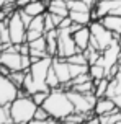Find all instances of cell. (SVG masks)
Here are the masks:
<instances>
[{
    "label": "cell",
    "instance_id": "cell-7",
    "mask_svg": "<svg viewBox=\"0 0 121 124\" xmlns=\"http://www.w3.org/2000/svg\"><path fill=\"white\" fill-rule=\"evenodd\" d=\"M59 30V28H57ZM79 52V47H77L75 41H74V36L69 30H59V36H57V57H62V59H67L72 54Z\"/></svg>",
    "mask_w": 121,
    "mask_h": 124
},
{
    "label": "cell",
    "instance_id": "cell-35",
    "mask_svg": "<svg viewBox=\"0 0 121 124\" xmlns=\"http://www.w3.org/2000/svg\"><path fill=\"white\" fill-rule=\"evenodd\" d=\"M31 57H30V54H21V70H25V72H28L30 70V67H31Z\"/></svg>",
    "mask_w": 121,
    "mask_h": 124
},
{
    "label": "cell",
    "instance_id": "cell-2",
    "mask_svg": "<svg viewBox=\"0 0 121 124\" xmlns=\"http://www.w3.org/2000/svg\"><path fill=\"white\" fill-rule=\"evenodd\" d=\"M38 105L33 101L31 96H18L10 103V119L16 124H28L34 118Z\"/></svg>",
    "mask_w": 121,
    "mask_h": 124
},
{
    "label": "cell",
    "instance_id": "cell-29",
    "mask_svg": "<svg viewBox=\"0 0 121 124\" xmlns=\"http://www.w3.org/2000/svg\"><path fill=\"white\" fill-rule=\"evenodd\" d=\"M28 46H30V49L48 51V49H46V36L43 34V36H39L38 39H33V41H30V43H28Z\"/></svg>",
    "mask_w": 121,
    "mask_h": 124
},
{
    "label": "cell",
    "instance_id": "cell-37",
    "mask_svg": "<svg viewBox=\"0 0 121 124\" xmlns=\"http://www.w3.org/2000/svg\"><path fill=\"white\" fill-rule=\"evenodd\" d=\"M44 33H41V31H34V30H26V43H30L33 39H38L39 36H43Z\"/></svg>",
    "mask_w": 121,
    "mask_h": 124
},
{
    "label": "cell",
    "instance_id": "cell-4",
    "mask_svg": "<svg viewBox=\"0 0 121 124\" xmlns=\"http://www.w3.org/2000/svg\"><path fill=\"white\" fill-rule=\"evenodd\" d=\"M65 92H67V96L74 105L75 113H82V114H92L93 113L95 103L98 100L93 93H80L75 90H65Z\"/></svg>",
    "mask_w": 121,
    "mask_h": 124
},
{
    "label": "cell",
    "instance_id": "cell-42",
    "mask_svg": "<svg viewBox=\"0 0 121 124\" xmlns=\"http://www.w3.org/2000/svg\"><path fill=\"white\" fill-rule=\"evenodd\" d=\"M113 100H115V103H116V106L121 109V93L120 95H116V96H113Z\"/></svg>",
    "mask_w": 121,
    "mask_h": 124
},
{
    "label": "cell",
    "instance_id": "cell-13",
    "mask_svg": "<svg viewBox=\"0 0 121 124\" xmlns=\"http://www.w3.org/2000/svg\"><path fill=\"white\" fill-rule=\"evenodd\" d=\"M100 21L116 36V41H120L121 39V16L120 15H105V16L100 18Z\"/></svg>",
    "mask_w": 121,
    "mask_h": 124
},
{
    "label": "cell",
    "instance_id": "cell-9",
    "mask_svg": "<svg viewBox=\"0 0 121 124\" xmlns=\"http://www.w3.org/2000/svg\"><path fill=\"white\" fill-rule=\"evenodd\" d=\"M120 59H121V46L116 41V43H113L110 47H106V49L103 51L97 64H100L102 67H105V70H110L113 65L118 64Z\"/></svg>",
    "mask_w": 121,
    "mask_h": 124
},
{
    "label": "cell",
    "instance_id": "cell-1",
    "mask_svg": "<svg viewBox=\"0 0 121 124\" xmlns=\"http://www.w3.org/2000/svg\"><path fill=\"white\" fill-rule=\"evenodd\" d=\"M41 106H44L48 109L51 118L61 119V121L74 113V105H72L70 98L67 96V92L62 87L51 90L49 95H48V98H46V101Z\"/></svg>",
    "mask_w": 121,
    "mask_h": 124
},
{
    "label": "cell",
    "instance_id": "cell-40",
    "mask_svg": "<svg viewBox=\"0 0 121 124\" xmlns=\"http://www.w3.org/2000/svg\"><path fill=\"white\" fill-rule=\"evenodd\" d=\"M28 124H48V119H31Z\"/></svg>",
    "mask_w": 121,
    "mask_h": 124
},
{
    "label": "cell",
    "instance_id": "cell-47",
    "mask_svg": "<svg viewBox=\"0 0 121 124\" xmlns=\"http://www.w3.org/2000/svg\"><path fill=\"white\" fill-rule=\"evenodd\" d=\"M116 124H121V121H120V123H116Z\"/></svg>",
    "mask_w": 121,
    "mask_h": 124
},
{
    "label": "cell",
    "instance_id": "cell-15",
    "mask_svg": "<svg viewBox=\"0 0 121 124\" xmlns=\"http://www.w3.org/2000/svg\"><path fill=\"white\" fill-rule=\"evenodd\" d=\"M23 10L31 16L43 15V13L48 12V0H31L30 3H26L23 7Z\"/></svg>",
    "mask_w": 121,
    "mask_h": 124
},
{
    "label": "cell",
    "instance_id": "cell-26",
    "mask_svg": "<svg viewBox=\"0 0 121 124\" xmlns=\"http://www.w3.org/2000/svg\"><path fill=\"white\" fill-rule=\"evenodd\" d=\"M28 30H34V31L44 33V13H43V15H38V16H33Z\"/></svg>",
    "mask_w": 121,
    "mask_h": 124
},
{
    "label": "cell",
    "instance_id": "cell-17",
    "mask_svg": "<svg viewBox=\"0 0 121 124\" xmlns=\"http://www.w3.org/2000/svg\"><path fill=\"white\" fill-rule=\"evenodd\" d=\"M48 12L61 16H69L70 10L67 7V0H48Z\"/></svg>",
    "mask_w": 121,
    "mask_h": 124
},
{
    "label": "cell",
    "instance_id": "cell-19",
    "mask_svg": "<svg viewBox=\"0 0 121 124\" xmlns=\"http://www.w3.org/2000/svg\"><path fill=\"white\" fill-rule=\"evenodd\" d=\"M108 83H110V78H108V77H103V78H100V80H97V82H95V90H93V95H95L97 98L106 96Z\"/></svg>",
    "mask_w": 121,
    "mask_h": 124
},
{
    "label": "cell",
    "instance_id": "cell-36",
    "mask_svg": "<svg viewBox=\"0 0 121 124\" xmlns=\"http://www.w3.org/2000/svg\"><path fill=\"white\" fill-rule=\"evenodd\" d=\"M18 13H20V18H21V21L25 23V26L28 28L30 26V23H31V20H33V16L31 15H28V13L23 10V8H18Z\"/></svg>",
    "mask_w": 121,
    "mask_h": 124
},
{
    "label": "cell",
    "instance_id": "cell-5",
    "mask_svg": "<svg viewBox=\"0 0 121 124\" xmlns=\"http://www.w3.org/2000/svg\"><path fill=\"white\" fill-rule=\"evenodd\" d=\"M52 65V57H43L39 59L38 62H33L31 67H30V74H31L33 80L38 87V92L39 90H44V92H51V88L48 87L46 83V77H48V72Z\"/></svg>",
    "mask_w": 121,
    "mask_h": 124
},
{
    "label": "cell",
    "instance_id": "cell-44",
    "mask_svg": "<svg viewBox=\"0 0 121 124\" xmlns=\"http://www.w3.org/2000/svg\"><path fill=\"white\" fill-rule=\"evenodd\" d=\"M5 5H7V0H0V10H2Z\"/></svg>",
    "mask_w": 121,
    "mask_h": 124
},
{
    "label": "cell",
    "instance_id": "cell-18",
    "mask_svg": "<svg viewBox=\"0 0 121 124\" xmlns=\"http://www.w3.org/2000/svg\"><path fill=\"white\" fill-rule=\"evenodd\" d=\"M69 16L74 23H79L82 26H89L92 23V16H90V12H69Z\"/></svg>",
    "mask_w": 121,
    "mask_h": 124
},
{
    "label": "cell",
    "instance_id": "cell-11",
    "mask_svg": "<svg viewBox=\"0 0 121 124\" xmlns=\"http://www.w3.org/2000/svg\"><path fill=\"white\" fill-rule=\"evenodd\" d=\"M0 64L8 67L12 72L15 70H21V54L15 52V51H8L5 49L0 56Z\"/></svg>",
    "mask_w": 121,
    "mask_h": 124
},
{
    "label": "cell",
    "instance_id": "cell-34",
    "mask_svg": "<svg viewBox=\"0 0 121 124\" xmlns=\"http://www.w3.org/2000/svg\"><path fill=\"white\" fill-rule=\"evenodd\" d=\"M51 30H56V25H54V21H52V16L49 12L44 13V33L46 31H51Z\"/></svg>",
    "mask_w": 121,
    "mask_h": 124
},
{
    "label": "cell",
    "instance_id": "cell-23",
    "mask_svg": "<svg viewBox=\"0 0 121 124\" xmlns=\"http://www.w3.org/2000/svg\"><path fill=\"white\" fill-rule=\"evenodd\" d=\"M46 83H48V87L51 88V90H54V88H59V87H61L59 77H57V74H56V70H54V67H52V65H51V69H49V72H48Z\"/></svg>",
    "mask_w": 121,
    "mask_h": 124
},
{
    "label": "cell",
    "instance_id": "cell-8",
    "mask_svg": "<svg viewBox=\"0 0 121 124\" xmlns=\"http://www.w3.org/2000/svg\"><path fill=\"white\" fill-rule=\"evenodd\" d=\"M18 90L20 88L8 77H2L0 75V105L2 106L10 105L12 101H15L18 98Z\"/></svg>",
    "mask_w": 121,
    "mask_h": 124
},
{
    "label": "cell",
    "instance_id": "cell-3",
    "mask_svg": "<svg viewBox=\"0 0 121 124\" xmlns=\"http://www.w3.org/2000/svg\"><path fill=\"white\" fill-rule=\"evenodd\" d=\"M89 28L92 31V39H90V46L92 47H95V49L103 52L106 47H110L113 43H116V36L103 25L100 20H93L89 25Z\"/></svg>",
    "mask_w": 121,
    "mask_h": 124
},
{
    "label": "cell",
    "instance_id": "cell-41",
    "mask_svg": "<svg viewBox=\"0 0 121 124\" xmlns=\"http://www.w3.org/2000/svg\"><path fill=\"white\" fill-rule=\"evenodd\" d=\"M31 0H16V7L18 8H23V7L26 5V3H30Z\"/></svg>",
    "mask_w": 121,
    "mask_h": 124
},
{
    "label": "cell",
    "instance_id": "cell-22",
    "mask_svg": "<svg viewBox=\"0 0 121 124\" xmlns=\"http://www.w3.org/2000/svg\"><path fill=\"white\" fill-rule=\"evenodd\" d=\"M83 54H85L87 61H89V65H93V64L98 62V59H100V56H102V51H98V49H95V47L89 46L87 49L83 51Z\"/></svg>",
    "mask_w": 121,
    "mask_h": 124
},
{
    "label": "cell",
    "instance_id": "cell-12",
    "mask_svg": "<svg viewBox=\"0 0 121 124\" xmlns=\"http://www.w3.org/2000/svg\"><path fill=\"white\" fill-rule=\"evenodd\" d=\"M74 36V41H75L77 47H79V52H83L90 46V39H92V31H90L89 26H82L72 34Z\"/></svg>",
    "mask_w": 121,
    "mask_h": 124
},
{
    "label": "cell",
    "instance_id": "cell-33",
    "mask_svg": "<svg viewBox=\"0 0 121 124\" xmlns=\"http://www.w3.org/2000/svg\"><path fill=\"white\" fill-rule=\"evenodd\" d=\"M49 118L51 116H49V113H48V109L44 106H38L36 111H34V118L33 119H49Z\"/></svg>",
    "mask_w": 121,
    "mask_h": 124
},
{
    "label": "cell",
    "instance_id": "cell-38",
    "mask_svg": "<svg viewBox=\"0 0 121 124\" xmlns=\"http://www.w3.org/2000/svg\"><path fill=\"white\" fill-rule=\"evenodd\" d=\"M74 21L70 20V16H65V18H62V21H61V25H59V30H67V28H70V25H72Z\"/></svg>",
    "mask_w": 121,
    "mask_h": 124
},
{
    "label": "cell",
    "instance_id": "cell-21",
    "mask_svg": "<svg viewBox=\"0 0 121 124\" xmlns=\"http://www.w3.org/2000/svg\"><path fill=\"white\" fill-rule=\"evenodd\" d=\"M89 74L92 77V80L97 82V80H100V78H103V77H106V70L100 64H93V65L89 67Z\"/></svg>",
    "mask_w": 121,
    "mask_h": 124
},
{
    "label": "cell",
    "instance_id": "cell-14",
    "mask_svg": "<svg viewBox=\"0 0 121 124\" xmlns=\"http://www.w3.org/2000/svg\"><path fill=\"white\" fill-rule=\"evenodd\" d=\"M115 109H118L115 100L110 98V96H102V98L97 100L95 108H93V113H95L97 116H102V114L111 113V111H115Z\"/></svg>",
    "mask_w": 121,
    "mask_h": 124
},
{
    "label": "cell",
    "instance_id": "cell-45",
    "mask_svg": "<svg viewBox=\"0 0 121 124\" xmlns=\"http://www.w3.org/2000/svg\"><path fill=\"white\" fill-rule=\"evenodd\" d=\"M0 44H3V41H2V36H0Z\"/></svg>",
    "mask_w": 121,
    "mask_h": 124
},
{
    "label": "cell",
    "instance_id": "cell-46",
    "mask_svg": "<svg viewBox=\"0 0 121 124\" xmlns=\"http://www.w3.org/2000/svg\"><path fill=\"white\" fill-rule=\"evenodd\" d=\"M61 124H67V123H65V121H61Z\"/></svg>",
    "mask_w": 121,
    "mask_h": 124
},
{
    "label": "cell",
    "instance_id": "cell-30",
    "mask_svg": "<svg viewBox=\"0 0 121 124\" xmlns=\"http://www.w3.org/2000/svg\"><path fill=\"white\" fill-rule=\"evenodd\" d=\"M69 65H70V75H72V78L77 77V75H80V74L89 72V67H90V65H80V64H69Z\"/></svg>",
    "mask_w": 121,
    "mask_h": 124
},
{
    "label": "cell",
    "instance_id": "cell-20",
    "mask_svg": "<svg viewBox=\"0 0 121 124\" xmlns=\"http://www.w3.org/2000/svg\"><path fill=\"white\" fill-rule=\"evenodd\" d=\"M121 121V109H115L111 113H106V114H102L100 116V124H116Z\"/></svg>",
    "mask_w": 121,
    "mask_h": 124
},
{
    "label": "cell",
    "instance_id": "cell-43",
    "mask_svg": "<svg viewBox=\"0 0 121 124\" xmlns=\"http://www.w3.org/2000/svg\"><path fill=\"white\" fill-rule=\"evenodd\" d=\"M48 124H61V119H56V118H49V119H48Z\"/></svg>",
    "mask_w": 121,
    "mask_h": 124
},
{
    "label": "cell",
    "instance_id": "cell-24",
    "mask_svg": "<svg viewBox=\"0 0 121 124\" xmlns=\"http://www.w3.org/2000/svg\"><path fill=\"white\" fill-rule=\"evenodd\" d=\"M67 7H69L70 12L72 10L74 12H92L83 0H67Z\"/></svg>",
    "mask_w": 121,
    "mask_h": 124
},
{
    "label": "cell",
    "instance_id": "cell-16",
    "mask_svg": "<svg viewBox=\"0 0 121 124\" xmlns=\"http://www.w3.org/2000/svg\"><path fill=\"white\" fill-rule=\"evenodd\" d=\"M46 36V49L48 54L51 57H57V36H59V30H51L44 33Z\"/></svg>",
    "mask_w": 121,
    "mask_h": 124
},
{
    "label": "cell",
    "instance_id": "cell-6",
    "mask_svg": "<svg viewBox=\"0 0 121 124\" xmlns=\"http://www.w3.org/2000/svg\"><path fill=\"white\" fill-rule=\"evenodd\" d=\"M7 25H8V31H10V39L13 44H21L26 41V28L25 23L20 18L18 10H15L12 15H8L7 18Z\"/></svg>",
    "mask_w": 121,
    "mask_h": 124
},
{
    "label": "cell",
    "instance_id": "cell-31",
    "mask_svg": "<svg viewBox=\"0 0 121 124\" xmlns=\"http://www.w3.org/2000/svg\"><path fill=\"white\" fill-rule=\"evenodd\" d=\"M10 105L0 106V124H10Z\"/></svg>",
    "mask_w": 121,
    "mask_h": 124
},
{
    "label": "cell",
    "instance_id": "cell-27",
    "mask_svg": "<svg viewBox=\"0 0 121 124\" xmlns=\"http://www.w3.org/2000/svg\"><path fill=\"white\" fill-rule=\"evenodd\" d=\"M25 75H26L25 70H15V72H12V74L8 75V78H10L18 88H21L23 87V82H25Z\"/></svg>",
    "mask_w": 121,
    "mask_h": 124
},
{
    "label": "cell",
    "instance_id": "cell-10",
    "mask_svg": "<svg viewBox=\"0 0 121 124\" xmlns=\"http://www.w3.org/2000/svg\"><path fill=\"white\" fill-rule=\"evenodd\" d=\"M52 67L56 70V74L59 77V82H61V87L69 83L72 80V75H70V65L69 62L62 59V57H52Z\"/></svg>",
    "mask_w": 121,
    "mask_h": 124
},
{
    "label": "cell",
    "instance_id": "cell-28",
    "mask_svg": "<svg viewBox=\"0 0 121 124\" xmlns=\"http://www.w3.org/2000/svg\"><path fill=\"white\" fill-rule=\"evenodd\" d=\"M65 61L69 62V64H80V65H89V61H87V57L83 52H75V54H72L70 57H67Z\"/></svg>",
    "mask_w": 121,
    "mask_h": 124
},
{
    "label": "cell",
    "instance_id": "cell-39",
    "mask_svg": "<svg viewBox=\"0 0 121 124\" xmlns=\"http://www.w3.org/2000/svg\"><path fill=\"white\" fill-rule=\"evenodd\" d=\"M83 2L87 3V7H89L90 10H93V8L97 7V3H98V0H83Z\"/></svg>",
    "mask_w": 121,
    "mask_h": 124
},
{
    "label": "cell",
    "instance_id": "cell-32",
    "mask_svg": "<svg viewBox=\"0 0 121 124\" xmlns=\"http://www.w3.org/2000/svg\"><path fill=\"white\" fill-rule=\"evenodd\" d=\"M48 95H49V92H44V90H39V92H34L31 95V98H33V101L36 103L38 106H41L43 103L46 101V98H48Z\"/></svg>",
    "mask_w": 121,
    "mask_h": 124
},
{
    "label": "cell",
    "instance_id": "cell-25",
    "mask_svg": "<svg viewBox=\"0 0 121 124\" xmlns=\"http://www.w3.org/2000/svg\"><path fill=\"white\" fill-rule=\"evenodd\" d=\"M70 90H75V92H80V93H93V90H95V82L87 80V82H83V83H77Z\"/></svg>",
    "mask_w": 121,
    "mask_h": 124
}]
</instances>
